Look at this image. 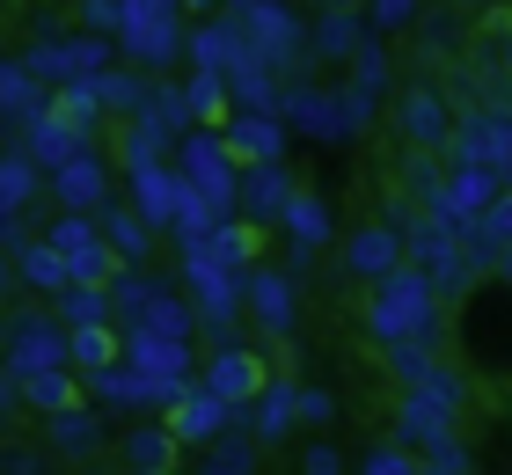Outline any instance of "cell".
<instances>
[{
  "instance_id": "6da1fadb",
  "label": "cell",
  "mask_w": 512,
  "mask_h": 475,
  "mask_svg": "<svg viewBox=\"0 0 512 475\" xmlns=\"http://www.w3.org/2000/svg\"><path fill=\"white\" fill-rule=\"evenodd\" d=\"M454 359L476 388H512V278L483 271L469 293L454 300Z\"/></svg>"
},
{
  "instance_id": "7a4b0ae2",
  "label": "cell",
  "mask_w": 512,
  "mask_h": 475,
  "mask_svg": "<svg viewBox=\"0 0 512 475\" xmlns=\"http://www.w3.org/2000/svg\"><path fill=\"white\" fill-rule=\"evenodd\" d=\"M74 366V351H66V329L52 322H22L15 329V351H8V373L30 380V373H66Z\"/></svg>"
},
{
  "instance_id": "3957f363",
  "label": "cell",
  "mask_w": 512,
  "mask_h": 475,
  "mask_svg": "<svg viewBox=\"0 0 512 475\" xmlns=\"http://www.w3.org/2000/svg\"><path fill=\"white\" fill-rule=\"evenodd\" d=\"M205 395H220L227 410H235V402H256V395H264V359H256V351H220Z\"/></svg>"
},
{
  "instance_id": "277c9868",
  "label": "cell",
  "mask_w": 512,
  "mask_h": 475,
  "mask_svg": "<svg viewBox=\"0 0 512 475\" xmlns=\"http://www.w3.org/2000/svg\"><path fill=\"white\" fill-rule=\"evenodd\" d=\"M103 190H110L103 161H88V154H66V161H59V198H66V212H96Z\"/></svg>"
},
{
  "instance_id": "5b68a950",
  "label": "cell",
  "mask_w": 512,
  "mask_h": 475,
  "mask_svg": "<svg viewBox=\"0 0 512 475\" xmlns=\"http://www.w3.org/2000/svg\"><path fill=\"white\" fill-rule=\"evenodd\" d=\"M66 351H74V366L110 373L125 359V337H118V329H103V322H81V329H66Z\"/></svg>"
},
{
  "instance_id": "8992f818",
  "label": "cell",
  "mask_w": 512,
  "mask_h": 475,
  "mask_svg": "<svg viewBox=\"0 0 512 475\" xmlns=\"http://www.w3.org/2000/svg\"><path fill=\"white\" fill-rule=\"evenodd\" d=\"M220 417H227V402L220 395H183L169 417H161V432H169L176 446L183 439H205V432H220Z\"/></svg>"
},
{
  "instance_id": "52a82bcc",
  "label": "cell",
  "mask_w": 512,
  "mask_h": 475,
  "mask_svg": "<svg viewBox=\"0 0 512 475\" xmlns=\"http://www.w3.org/2000/svg\"><path fill=\"white\" fill-rule=\"evenodd\" d=\"M374 322H381V329H417V322H425V293H417L410 278L381 285V300H374Z\"/></svg>"
},
{
  "instance_id": "ba28073f",
  "label": "cell",
  "mask_w": 512,
  "mask_h": 475,
  "mask_svg": "<svg viewBox=\"0 0 512 475\" xmlns=\"http://www.w3.org/2000/svg\"><path fill=\"white\" fill-rule=\"evenodd\" d=\"M22 278L44 285V293H66V285H74V271H66V256H59L52 242H30V249H22Z\"/></svg>"
},
{
  "instance_id": "9c48e42d",
  "label": "cell",
  "mask_w": 512,
  "mask_h": 475,
  "mask_svg": "<svg viewBox=\"0 0 512 475\" xmlns=\"http://www.w3.org/2000/svg\"><path fill=\"white\" fill-rule=\"evenodd\" d=\"M22 395H30L37 402V410H81V388H74V373H30V380H22Z\"/></svg>"
},
{
  "instance_id": "30bf717a",
  "label": "cell",
  "mask_w": 512,
  "mask_h": 475,
  "mask_svg": "<svg viewBox=\"0 0 512 475\" xmlns=\"http://www.w3.org/2000/svg\"><path fill=\"white\" fill-rule=\"evenodd\" d=\"M0 110L8 117H37V66H0Z\"/></svg>"
},
{
  "instance_id": "8fae6325",
  "label": "cell",
  "mask_w": 512,
  "mask_h": 475,
  "mask_svg": "<svg viewBox=\"0 0 512 475\" xmlns=\"http://www.w3.org/2000/svg\"><path fill=\"white\" fill-rule=\"evenodd\" d=\"M139 212H147V220H169V212H176V176L139 169Z\"/></svg>"
},
{
  "instance_id": "7c38bea8",
  "label": "cell",
  "mask_w": 512,
  "mask_h": 475,
  "mask_svg": "<svg viewBox=\"0 0 512 475\" xmlns=\"http://www.w3.org/2000/svg\"><path fill=\"white\" fill-rule=\"evenodd\" d=\"M125 454H132L139 475H161V468H169V454H176V439H169V432H132Z\"/></svg>"
},
{
  "instance_id": "4fadbf2b",
  "label": "cell",
  "mask_w": 512,
  "mask_h": 475,
  "mask_svg": "<svg viewBox=\"0 0 512 475\" xmlns=\"http://www.w3.org/2000/svg\"><path fill=\"white\" fill-rule=\"evenodd\" d=\"M352 264H359V271H388V264H395V242H388L381 227H366L359 242H352Z\"/></svg>"
},
{
  "instance_id": "5bb4252c",
  "label": "cell",
  "mask_w": 512,
  "mask_h": 475,
  "mask_svg": "<svg viewBox=\"0 0 512 475\" xmlns=\"http://www.w3.org/2000/svg\"><path fill=\"white\" fill-rule=\"evenodd\" d=\"M213 256H227V264H249V256H256V227H220V234H213Z\"/></svg>"
},
{
  "instance_id": "9a60e30c",
  "label": "cell",
  "mask_w": 512,
  "mask_h": 475,
  "mask_svg": "<svg viewBox=\"0 0 512 475\" xmlns=\"http://www.w3.org/2000/svg\"><path fill=\"white\" fill-rule=\"evenodd\" d=\"M30 190H37V176L22 169V161H0V205H22Z\"/></svg>"
},
{
  "instance_id": "2e32d148",
  "label": "cell",
  "mask_w": 512,
  "mask_h": 475,
  "mask_svg": "<svg viewBox=\"0 0 512 475\" xmlns=\"http://www.w3.org/2000/svg\"><path fill=\"white\" fill-rule=\"evenodd\" d=\"M110 242H118L125 256H139V249H147V234H139V220H132V212H110Z\"/></svg>"
},
{
  "instance_id": "e0dca14e",
  "label": "cell",
  "mask_w": 512,
  "mask_h": 475,
  "mask_svg": "<svg viewBox=\"0 0 512 475\" xmlns=\"http://www.w3.org/2000/svg\"><path fill=\"white\" fill-rule=\"evenodd\" d=\"M300 468H308V475H344V454H337V446H308Z\"/></svg>"
},
{
  "instance_id": "ac0fdd59",
  "label": "cell",
  "mask_w": 512,
  "mask_h": 475,
  "mask_svg": "<svg viewBox=\"0 0 512 475\" xmlns=\"http://www.w3.org/2000/svg\"><path fill=\"white\" fill-rule=\"evenodd\" d=\"M366 475H410V461H403V454H374V461H366Z\"/></svg>"
},
{
  "instance_id": "d6986e66",
  "label": "cell",
  "mask_w": 512,
  "mask_h": 475,
  "mask_svg": "<svg viewBox=\"0 0 512 475\" xmlns=\"http://www.w3.org/2000/svg\"><path fill=\"white\" fill-rule=\"evenodd\" d=\"M403 8H410V0H381V15H403Z\"/></svg>"
},
{
  "instance_id": "ffe728a7",
  "label": "cell",
  "mask_w": 512,
  "mask_h": 475,
  "mask_svg": "<svg viewBox=\"0 0 512 475\" xmlns=\"http://www.w3.org/2000/svg\"><path fill=\"white\" fill-rule=\"evenodd\" d=\"M183 8H213V0H183Z\"/></svg>"
}]
</instances>
